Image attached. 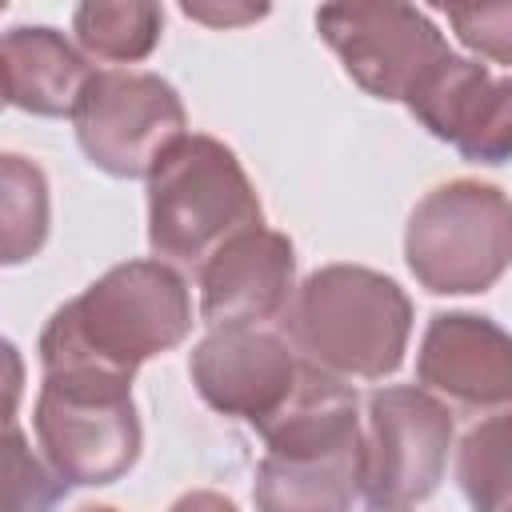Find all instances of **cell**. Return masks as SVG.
Returning <instances> with one entry per match:
<instances>
[{"label": "cell", "mask_w": 512, "mask_h": 512, "mask_svg": "<svg viewBox=\"0 0 512 512\" xmlns=\"http://www.w3.org/2000/svg\"><path fill=\"white\" fill-rule=\"evenodd\" d=\"M456 484L468 512H512V408L476 420L460 436Z\"/></svg>", "instance_id": "cell-16"}, {"label": "cell", "mask_w": 512, "mask_h": 512, "mask_svg": "<svg viewBox=\"0 0 512 512\" xmlns=\"http://www.w3.org/2000/svg\"><path fill=\"white\" fill-rule=\"evenodd\" d=\"M80 512H116V508H108V504H92V508H80Z\"/></svg>", "instance_id": "cell-22"}, {"label": "cell", "mask_w": 512, "mask_h": 512, "mask_svg": "<svg viewBox=\"0 0 512 512\" xmlns=\"http://www.w3.org/2000/svg\"><path fill=\"white\" fill-rule=\"evenodd\" d=\"M180 12L208 28H236V24H252L268 16L264 4H180Z\"/></svg>", "instance_id": "cell-20"}, {"label": "cell", "mask_w": 512, "mask_h": 512, "mask_svg": "<svg viewBox=\"0 0 512 512\" xmlns=\"http://www.w3.org/2000/svg\"><path fill=\"white\" fill-rule=\"evenodd\" d=\"M4 104L32 116H72L96 76L72 40L52 24H16L0 40Z\"/></svg>", "instance_id": "cell-14"}, {"label": "cell", "mask_w": 512, "mask_h": 512, "mask_svg": "<svg viewBox=\"0 0 512 512\" xmlns=\"http://www.w3.org/2000/svg\"><path fill=\"white\" fill-rule=\"evenodd\" d=\"M404 260L432 296L488 292L512 268V196L484 180H448L416 200Z\"/></svg>", "instance_id": "cell-6"}, {"label": "cell", "mask_w": 512, "mask_h": 512, "mask_svg": "<svg viewBox=\"0 0 512 512\" xmlns=\"http://www.w3.org/2000/svg\"><path fill=\"white\" fill-rule=\"evenodd\" d=\"M404 108L468 164L512 160V72L496 76L488 64L448 52Z\"/></svg>", "instance_id": "cell-11"}, {"label": "cell", "mask_w": 512, "mask_h": 512, "mask_svg": "<svg viewBox=\"0 0 512 512\" xmlns=\"http://www.w3.org/2000/svg\"><path fill=\"white\" fill-rule=\"evenodd\" d=\"M416 380L472 412L512 408V332L480 312H436L416 352Z\"/></svg>", "instance_id": "cell-13"}, {"label": "cell", "mask_w": 512, "mask_h": 512, "mask_svg": "<svg viewBox=\"0 0 512 512\" xmlns=\"http://www.w3.org/2000/svg\"><path fill=\"white\" fill-rule=\"evenodd\" d=\"M192 332V296L164 260H128L60 304L40 332V368H100L136 376L152 356L180 348Z\"/></svg>", "instance_id": "cell-1"}, {"label": "cell", "mask_w": 512, "mask_h": 512, "mask_svg": "<svg viewBox=\"0 0 512 512\" xmlns=\"http://www.w3.org/2000/svg\"><path fill=\"white\" fill-rule=\"evenodd\" d=\"M316 32L340 56L356 88L400 104L452 52L428 12L388 0L324 4L316 12Z\"/></svg>", "instance_id": "cell-10"}, {"label": "cell", "mask_w": 512, "mask_h": 512, "mask_svg": "<svg viewBox=\"0 0 512 512\" xmlns=\"http://www.w3.org/2000/svg\"><path fill=\"white\" fill-rule=\"evenodd\" d=\"M296 352L336 380H384L404 364L412 336L408 292L364 264H324L296 288L280 320Z\"/></svg>", "instance_id": "cell-2"}, {"label": "cell", "mask_w": 512, "mask_h": 512, "mask_svg": "<svg viewBox=\"0 0 512 512\" xmlns=\"http://www.w3.org/2000/svg\"><path fill=\"white\" fill-rule=\"evenodd\" d=\"M200 320L208 328H268L296 300V248L276 228H248L204 260Z\"/></svg>", "instance_id": "cell-12"}, {"label": "cell", "mask_w": 512, "mask_h": 512, "mask_svg": "<svg viewBox=\"0 0 512 512\" xmlns=\"http://www.w3.org/2000/svg\"><path fill=\"white\" fill-rule=\"evenodd\" d=\"M260 224V196L240 156L216 136L188 132L148 176V248L164 264L200 272L232 236Z\"/></svg>", "instance_id": "cell-4"}, {"label": "cell", "mask_w": 512, "mask_h": 512, "mask_svg": "<svg viewBox=\"0 0 512 512\" xmlns=\"http://www.w3.org/2000/svg\"><path fill=\"white\" fill-rule=\"evenodd\" d=\"M164 32V8L148 0H92L72 12V36L84 56L136 64L152 56Z\"/></svg>", "instance_id": "cell-15"}, {"label": "cell", "mask_w": 512, "mask_h": 512, "mask_svg": "<svg viewBox=\"0 0 512 512\" xmlns=\"http://www.w3.org/2000/svg\"><path fill=\"white\" fill-rule=\"evenodd\" d=\"M0 224H4V264L32 260L48 240V176L40 164L4 152L0 156Z\"/></svg>", "instance_id": "cell-17"}, {"label": "cell", "mask_w": 512, "mask_h": 512, "mask_svg": "<svg viewBox=\"0 0 512 512\" xmlns=\"http://www.w3.org/2000/svg\"><path fill=\"white\" fill-rule=\"evenodd\" d=\"M188 376L200 400L268 436L320 376L284 332L272 328H212L188 356Z\"/></svg>", "instance_id": "cell-9"}, {"label": "cell", "mask_w": 512, "mask_h": 512, "mask_svg": "<svg viewBox=\"0 0 512 512\" xmlns=\"http://www.w3.org/2000/svg\"><path fill=\"white\" fill-rule=\"evenodd\" d=\"M4 512H56L68 480L32 456L16 420H4Z\"/></svg>", "instance_id": "cell-18"}, {"label": "cell", "mask_w": 512, "mask_h": 512, "mask_svg": "<svg viewBox=\"0 0 512 512\" xmlns=\"http://www.w3.org/2000/svg\"><path fill=\"white\" fill-rule=\"evenodd\" d=\"M32 428L44 460L68 480V488H104L124 480L144 448L132 380L100 368L44 372Z\"/></svg>", "instance_id": "cell-5"}, {"label": "cell", "mask_w": 512, "mask_h": 512, "mask_svg": "<svg viewBox=\"0 0 512 512\" xmlns=\"http://www.w3.org/2000/svg\"><path fill=\"white\" fill-rule=\"evenodd\" d=\"M456 440L452 412L416 384H388L368 396L364 504L372 512H412L432 500Z\"/></svg>", "instance_id": "cell-8"}, {"label": "cell", "mask_w": 512, "mask_h": 512, "mask_svg": "<svg viewBox=\"0 0 512 512\" xmlns=\"http://www.w3.org/2000/svg\"><path fill=\"white\" fill-rule=\"evenodd\" d=\"M76 144L92 168L116 180H148L188 136L180 92L156 72L104 68L88 80L76 112Z\"/></svg>", "instance_id": "cell-7"}, {"label": "cell", "mask_w": 512, "mask_h": 512, "mask_svg": "<svg viewBox=\"0 0 512 512\" xmlns=\"http://www.w3.org/2000/svg\"><path fill=\"white\" fill-rule=\"evenodd\" d=\"M168 512H240L224 492H212V488H192L184 492Z\"/></svg>", "instance_id": "cell-21"}, {"label": "cell", "mask_w": 512, "mask_h": 512, "mask_svg": "<svg viewBox=\"0 0 512 512\" xmlns=\"http://www.w3.org/2000/svg\"><path fill=\"white\" fill-rule=\"evenodd\" d=\"M448 24L464 48L480 60H496L512 68V0L508 4H472L448 8Z\"/></svg>", "instance_id": "cell-19"}, {"label": "cell", "mask_w": 512, "mask_h": 512, "mask_svg": "<svg viewBox=\"0 0 512 512\" xmlns=\"http://www.w3.org/2000/svg\"><path fill=\"white\" fill-rule=\"evenodd\" d=\"M264 444L252 480L256 512H352L364 496V428L348 380L320 372Z\"/></svg>", "instance_id": "cell-3"}]
</instances>
